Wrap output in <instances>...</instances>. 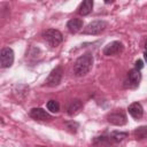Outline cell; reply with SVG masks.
Returning <instances> with one entry per match:
<instances>
[{
  "label": "cell",
  "instance_id": "cell-1",
  "mask_svg": "<svg viewBox=\"0 0 147 147\" xmlns=\"http://www.w3.org/2000/svg\"><path fill=\"white\" fill-rule=\"evenodd\" d=\"M93 61H94V59H93V55L91 53H85V54L80 55L75 61V64H74V74L77 77L85 76L92 69Z\"/></svg>",
  "mask_w": 147,
  "mask_h": 147
},
{
  "label": "cell",
  "instance_id": "cell-2",
  "mask_svg": "<svg viewBox=\"0 0 147 147\" xmlns=\"http://www.w3.org/2000/svg\"><path fill=\"white\" fill-rule=\"evenodd\" d=\"M107 25H108V23L106 21H103V20H95V21L90 22L86 25V28L84 29L83 32L85 34H99V33H101L102 31L106 30Z\"/></svg>",
  "mask_w": 147,
  "mask_h": 147
},
{
  "label": "cell",
  "instance_id": "cell-3",
  "mask_svg": "<svg viewBox=\"0 0 147 147\" xmlns=\"http://www.w3.org/2000/svg\"><path fill=\"white\" fill-rule=\"evenodd\" d=\"M42 37L49 44V46H52V47L59 46L62 42V39H63L62 33L59 30H56V29H48V30H46L44 32Z\"/></svg>",
  "mask_w": 147,
  "mask_h": 147
},
{
  "label": "cell",
  "instance_id": "cell-4",
  "mask_svg": "<svg viewBox=\"0 0 147 147\" xmlns=\"http://www.w3.org/2000/svg\"><path fill=\"white\" fill-rule=\"evenodd\" d=\"M107 121L113 125L122 126V125L126 124V115L122 109H116L108 114Z\"/></svg>",
  "mask_w": 147,
  "mask_h": 147
},
{
  "label": "cell",
  "instance_id": "cell-5",
  "mask_svg": "<svg viewBox=\"0 0 147 147\" xmlns=\"http://www.w3.org/2000/svg\"><path fill=\"white\" fill-rule=\"evenodd\" d=\"M14 62V51L10 47H3L0 52V63L2 68L11 67Z\"/></svg>",
  "mask_w": 147,
  "mask_h": 147
},
{
  "label": "cell",
  "instance_id": "cell-6",
  "mask_svg": "<svg viewBox=\"0 0 147 147\" xmlns=\"http://www.w3.org/2000/svg\"><path fill=\"white\" fill-rule=\"evenodd\" d=\"M141 80V74L140 70L137 69H132L127 72V77L125 80V87L129 88H136L139 86V83Z\"/></svg>",
  "mask_w": 147,
  "mask_h": 147
},
{
  "label": "cell",
  "instance_id": "cell-7",
  "mask_svg": "<svg viewBox=\"0 0 147 147\" xmlns=\"http://www.w3.org/2000/svg\"><path fill=\"white\" fill-rule=\"evenodd\" d=\"M61 79H62V68L59 65L55 69H53L48 75L46 79V85L51 87H55L61 83Z\"/></svg>",
  "mask_w": 147,
  "mask_h": 147
},
{
  "label": "cell",
  "instance_id": "cell-8",
  "mask_svg": "<svg viewBox=\"0 0 147 147\" xmlns=\"http://www.w3.org/2000/svg\"><path fill=\"white\" fill-rule=\"evenodd\" d=\"M123 49H124L123 44H122L121 41L115 40V41L109 42V44L103 48V54H105L106 56H115V55L122 53Z\"/></svg>",
  "mask_w": 147,
  "mask_h": 147
},
{
  "label": "cell",
  "instance_id": "cell-9",
  "mask_svg": "<svg viewBox=\"0 0 147 147\" xmlns=\"http://www.w3.org/2000/svg\"><path fill=\"white\" fill-rule=\"evenodd\" d=\"M30 116L33 118V119H37V121H51L52 119V116L46 111L44 110L42 108H32L30 110Z\"/></svg>",
  "mask_w": 147,
  "mask_h": 147
},
{
  "label": "cell",
  "instance_id": "cell-10",
  "mask_svg": "<svg viewBox=\"0 0 147 147\" xmlns=\"http://www.w3.org/2000/svg\"><path fill=\"white\" fill-rule=\"evenodd\" d=\"M129 114L133 117V118H136V119H138V118H141L142 117V115H144V108H142V106H141V103H139V102H133V103H131L130 106H129Z\"/></svg>",
  "mask_w": 147,
  "mask_h": 147
},
{
  "label": "cell",
  "instance_id": "cell-11",
  "mask_svg": "<svg viewBox=\"0 0 147 147\" xmlns=\"http://www.w3.org/2000/svg\"><path fill=\"white\" fill-rule=\"evenodd\" d=\"M115 142L113 141L110 136H100L93 140V145L95 147H110Z\"/></svg>",
  "mask_w": 147,
  "mask_h": 147
},
{
  "label": "cell",
  "instance_id": "cell-12",
  "mask_svg": "<svg viewBox=\"0 0 147 147\" xmlns=\"http://www.w3.org/2000/svg\"><path fill=\"white\" fill-rule=\"evenodd\" d=\"M67 28L71 33H77L83 28V20L80 18H71L67 23Z\"/></svg>",
  "mask_w": 147,
  "mask_h": 147
},
{
  "label": "cell",
  "instance_id": "cell-13",
  "mask_svg": "<svg viewBox=\"0 0 147 147\" xmlns=\"http://www.w3.org/2000/svg\"><path fill=\"white\" fill-rule=\"evenodd\" d=\"M93 9V1L92 0H85L80 3L79 8H78V13L83 16L88 15Z\"/></svg>",
  "mask_w": 147,
  "mask_h": 147
},
{
  "label": "cell",
  "instance_id": "cell-14",
  "mask_svg": "<svg viewBox=\"0 0 147 147\" xmlns=\"http://www.w3.org/2000/svg\"><path fill=\"white\" fill-rule=\"evenodd\" d=\"M82 102H80V100H78V99H76V100H72L71 102H70V105H69V107H68V114L69 115H74V114H76L80 108H82Z\"/></svg>",
  "mask_w": 147,
  "mask_h": 147
},
{
  "label": "cell",
  "instance_id": "cell-15",
  "mask_svg": "<svg viewBox=\"0 0 147 147\" xmlns=\"http://www.w3.org/2000/svg\"><path fill=\"white\" fill-rule=\"evenodd\" d=\"M109 136H110V138L113 139V141L116 144V142H119V141L124 140V139L129 136V133H127V132H118V131H114V132H111Z\"/></svg>",
  "mask_w": 147,
  "mask_h": 147
},
{
  "label": "cell",
  "instance_id": "cell-16",
  "mask_svg": "<svg viewBox=\"0 0 147 147\" xmlns=\"http://www.w3.org/2000/svg\"><path fill=\"white\" fill-rule=\"evenodd\" d=\"M133 136L136 139H145L147 138V126H139L133 131Z\"/></svg>",
  "mask_w": 147,
  "mask_h": 147
},
{
  "label": "cell",
  "instance_id": "cell-17",
  "mask_svg": "<svg viewBox=\"0 0 147 147\" xmlns=\"http://www.w3.org/2000/svg\"><path fill=\"white\" fill-rule=\"evenodd\" d=\"M47 109L52 113H59L60 111V105L55 100H49L47 102Z\"/></svg>",
  "mask_w": 147,
  "mask_h": 147
},
{
  "label": "cell",
  "instance_id": "cell-18",
  "mask_svg": "<svg viewBox=\"0 0 147 147\" xmlns=\"http://www.w3.org/2000/svg\"><path fill=\"white\" fill-rule=\"evenodd\" d=\"M78 126H79V124H78L77 122H67V123H65V127H67V130L70 131L71 133H76Z\"/></svg>",
  "mask_w": 147,
  "mask_h": 147
},
{
  "label": "cell",
  "instance_id": "cell-19",
  "mask_svg": "<svg viewBox=\"0 0 147 147\" xmlns=\"http://www.w3.org/2000/svg\"><path fill=\"white\" fill-rule=\"evenodd\" d=\"M142 67H144V63H142V61H141V60L136 61V68H134V69L140 70V69H142Z\"/></svg>",
  "mask_w": 147,
  "mask_h": 147
},
{
  "label": "cell",
  "instance_id": "cell-20",
  "mask_svg": "<svg viewBox=\"0 0 147 147\" xmlns=\"http://www.w3.org/2000/svg\"><path fill=\"white\" fill-rule=\"evenodd\" d=\"M144 57H145V60H146V62H147V51L144 53Z\"/></svg>",
  "mask_w": 147,
  "mask_h": 147
},
{
  "label": "cell",
  "instance_id": "cell-21",
  "mask_svg": "<svg viewBox=\"0 0 147 147\" xmlns=\"http://www.w3.org/2000/svg\"><path fill=\"white\" fill-rule=\"evenodd\" d=\"M145 48H146V51H147V39H146V41H145Z\"/></svg>",
  "mask_w": 147,
  "mask_h": 147
}]
</instances>
